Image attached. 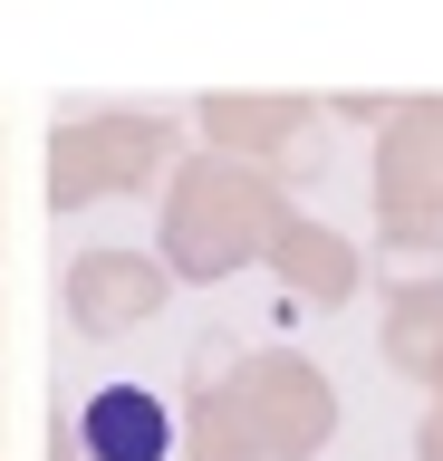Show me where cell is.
Masks as SVG:
<instances>
[{
	"mask_svg": "<svg viewBox=\"0 0 443 461\" xmlns=\"http://www.w3.org/2000/svg\"><path fill=\"white\" fill-rule=\"evenodd\" d=\"M78 452L88 461H164L174 452V413L145 384H97L88 413H78Z\"/></svg>",
	"mask_w": 443,
	"mask_h": 461,
	"instance_id": "1",
	"label": "cell"
}]
</instances>
